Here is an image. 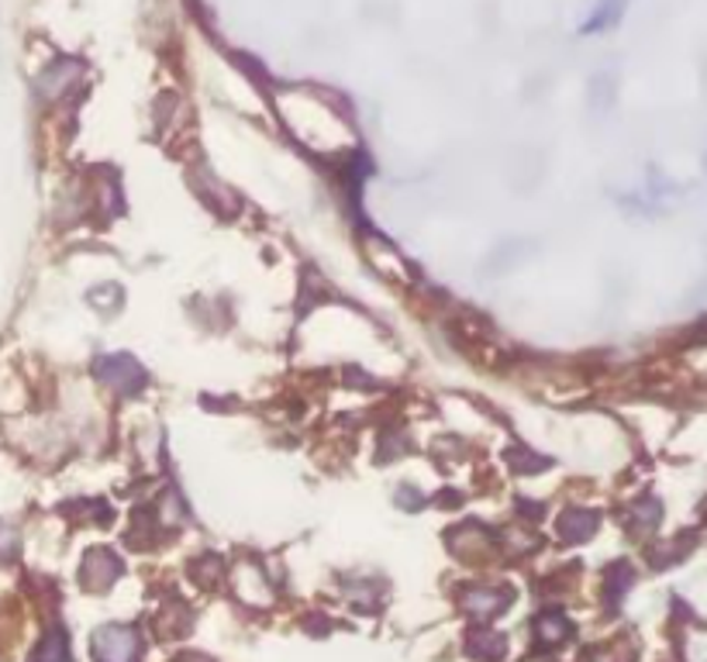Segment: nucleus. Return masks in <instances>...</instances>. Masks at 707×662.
<instances>
[{
    "label": "nucleus",
    "instance_id": "1",
    "mask_svg": "<svg viewBox=\"0 0 707 662\" xmlns=\"http://www.w3.org/2000/svg\"><path fill=\"white\" fill-rule=\"evenodd\" d=\"M94 376L104 387L121 390V394H139L145 387V369L132 360V355H100L94 363Z\"/></svg>",
    "mask_w": 707,
    "mask_h": 662
},
{
    "label": "nucleus",
    "instance_id": "2",
    "mask_svg": "<svg viewBox=\"0 0 707 662\" xmlns=\"http://www.w3.org/2000/svg\"><path fill=\"white\" fill-rule=\"evenodd\" d=\"M142 652L139 631L128 625H108L94 635V655L97 662H135Z\"/></svg>",
    "mask_w": 707,
    "mask_h": 662
},
{
    "label": "nucleus",
    "instance_id": "3",
    "mask_svg": "<svg viewBox=\"0 0 707 662\" xmlns=\"http://www.w3.org/2000/svg\"><path fill=\"white\" fill-rule=\"evenodd\" d=\"M121 559L111 552V549H90L87 559H84V587L87 591H108L111 583L121 576Z\"/></svg>",
    "mask_w": 707,
    "mask_h": 662
},
{
    "label": "nucleus",
    "instance_id": "4",
    "mask_svg": "<svg viewBox=\"0 0 707 662\" xmlns=\"http://www.w3.org/2000/svg\"><path fill=\"white\" fill-rule=\"evenodd\" d=\"M511 604V591L508 587H469L463 594V607L469 610V615H501V610Z\"/></svg>",
    "mask_w": 707,
    "mask_h": 662
},
{
    "label": "nucleus",
    "instance_id": "5",
    "mask_svg": "<svg viewBox=\"0 0 707 662\" xmlns=\"http://www.w3.org/2000/svg\"><path fill=\"white\" fill-rule=\"evenodd\" d=\"M29 662H69V639L63 628H48L42 635V642L29 655Z\"/></svg>",
    "mask_w": 707,
    "mask_h": 662
},
{
    "label": "nucleus",
    "instance_id": "6",
    "mask_svg": "<svg viewBox=\"0 0 707 662\" xmlns=\"http://www.w3.org/2000/svg\"><path fill=\"white\" fill-rule=\"evenodd\" d=\"M504 649L508 646L497 631H469V639H466V652L474 659H501Z\"/></svg>",
    "mask_w": 707,
    "mask_h": 662
},
{
    "label": "nucleus",
    "instance_id": "7",
    "mask_svg": "<svg viewBox=\"0 0 707 662\" xmlns=\"http://www.w3.org/2000/svg\"><path fill=\"white\" fill-rule=\"evenodd\" d=\"M594 525H597V515L590 511H566L559 521V534L566 542H584L594 534Z\"/></svg>",
    "mask_w": 707,
    "mask_h": 662
},
{
    "label": "nucleus",
    "instance_id": "8",
    "mask_svg": "<svg viewBox=\"0 0 707 662\" xmlns=\"http://www.w3.org/2000/svg\"><path fill=\"white\" fill-rule=\"evenodd\" d=\"M569 635V621L559 615V610H548V615L539 618V639L542 642H563Z\"/></svg>",
    "mask_w": 707,
    "mask_h": 662
},
{
    "label": "nucleus",
    "instance_id": "9",
    "mask_svg": "<svg viewBox=\"0 0 707 662\" xmlns=\"http://www.w3.org/2000/svg\"><path fill=\"white\" fill-rule=\"evenodd\" d=\"M18 552V531L11 525H0V563H11Z\"/></svg>",
    "mask_w": 707,
    "mask_h": 662
},
{
    "label": "nucleus",
    "instance_id": "10",
    "mask_svg": "<svg viewBox=\"0 0 707 662\" xmlns=\"http://www.w3.org/2000/svg\"><path fill=\"white\" fill-rule=\"evenodd\" d=\"M176 662H211V659H204V655H180Z\"/></svg>",
    "mask_w": 707,
    "mask_h": 662
}]
</instances>
